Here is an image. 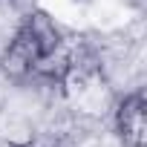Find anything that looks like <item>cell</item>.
<instances>
[{
  "label": "cell",
  "mask_w": 147,
  "mask_h": 147,
  "mask_svg": "<svg viewBox=\"0 0 147 147\" xmlns=\"http://www.w3.org/2000/svg\"><path fill=\"white\" fill-rule=\"evenodd\" d=\"M20 29L32 38V43L38 46V52H52V49L61 43V38H63L61 23H58L52 15H46L43 9H32L29 15H23Z\"/></svg>",
  "instance_id": "3957f363"
},
{
  "label": "cell",
  "mask_w": 147,
  "mask_h": 147,
  "mask_svg": "<svg viewBox=\"0 0 147 147\" xmlns=\"http://www.w3.org/2000/svg\"><path fill=\"white\" fill-rule=\"evenodd\" d=\"M38 46L32 43V38L18 26V32L9 38V43L0 52V72L9 84H23L32 75V66L38 61Z\"/></svg>",
  "instance_id": "7a4b0ae2"
},
{
  "label": "cell",
  "mask_w": 147,
  "mask_h": 147,
  "mask_svg": "<svg viewBox=\"0 0 147 147\" xmlns=\"http://www.w3.org/2000/svg\"><path fill=\"white\" fill-rule=\"evenodd\" d=\"M113 133L124 147H144L147 141V121H144V95L124 92L113 104Z\"/></svg>",
  "instance_id": "6da1fadb"
}]
</instances>
